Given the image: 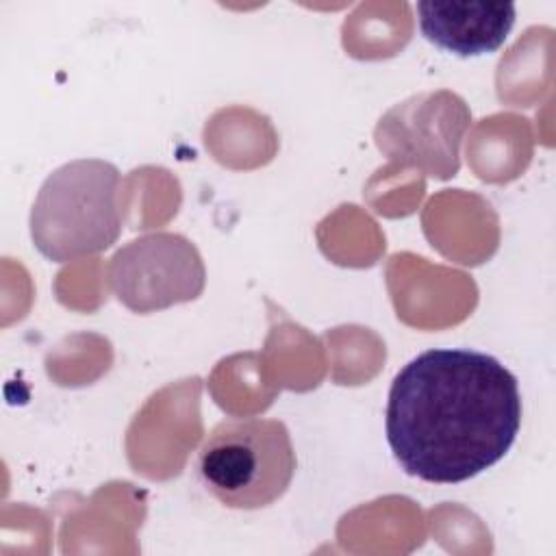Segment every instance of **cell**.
Segmentation results:
<instances>
[{
	"label": "cell",
	"instance_id": "6da1fadb",
	"mask_svg": "<svg viewBox=\"0 0 556 556\" xmlns=\"http://www.w3.org/2000/svg\"><path fill=\"white\" fill-rule=\"evenodd\" d=\"M519 426L515 374L478 350H426L389 389V447L408 476L426 482L456 484L486 471L513 447Z\"/></svg>",
	"mask_w": 556,
	"mask_h": 556
},
{
	"label": "cell",
	"instance_id": "7a4b0ae2",
	"mask_svg": "<svg viewBox=\"0 0 556 556\" xmlns=\"http://www.w3.org/2000/svg\"><path fill=\"white\" fill-rule=\"evenodd\" d=\"M119 230V169L102 159H76L56 167L30 208L33 243L54 263L106 250Z\"/></svg>",
	"mask_w": 556,
	"mask_h": 556
},
{
	"label": "cell",
	"instance_id": "3957f363",
	"mask_svg": "<svg viewBox=\"0 0 556 556\" xmlns=\"http://www.w3.org/2000/svg\"><path fill=\"white\" fill-rule=\"evenodd\" d=\"M204 489L224 506L256 510L274 504L295 473V452L280 419L219 421L198 450Z\"/></svg>",
	"mask_w": 556,
	"mask_h": 556
},
{
	"label": "cell",
	"instance_id": "277c9868",
	"mask_svg": "<svg viewBox=\"0 0 556 556\" xmlns=\"http://www.w3.org/2000/svg\"><path fill=\"white\" fill-rule=\"evenodd\" d=\"M206 282L198 248L178 232H148L122 245L109 263V285L132 313L195 300Z\"/></svg>",
	"mask_w": 556,
	"mask_h": 556
},
{
	"label": "cell",
	"instance_id": "5b68a950",
	"mask_svg": "<svg viewBox=\"0 0 556 556\" xmlns=\"http://www.w3.org/2000/svg\"><path fill=\"white\" fill-rule=\"evenodd\" d=\"M467 126L469 109L463 98L452 91L419 93L380 119L376 143L395 163L450 178L458 169V146Z\"/></svg>",
	"mask_w": 556,
	"mask_h": 556
},
{
	"label": "cell",
	"instance_id": "8992f818",
	"mask_svg": "<svg viewBox=\"0 0 556 556\" xmlns=\"http://www.w3.org/2000/svg\"><path fill=\"white\" fill-rule=\"evenodd\" d=\"M515 2L424 0L417 2L421 35L458 56H480L504 46L515 26Z\"/></svg>",
	"mask_w": 556,
	"mask_h": 556
}]
</instances>
